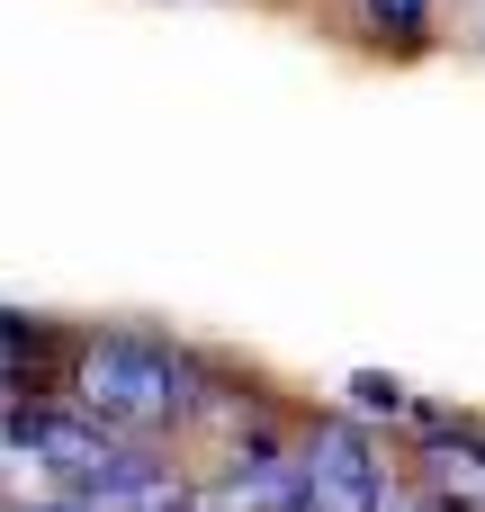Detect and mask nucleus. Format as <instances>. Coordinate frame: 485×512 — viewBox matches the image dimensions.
<instances>
[{"mask_svg":"<svg viewBox=\"0 0 485 512\" xmlns=\"http://www.w3.org/2000/svg\"><path fill=\"white\" fill-rule=\"evenodd\" d=\"M63 387H72L81 414H99V423H117V432H135V441L189 432V423L207 414V396H216L189 351L144 342V333H90V342H72Z\"/></svg>","mask_w":485,"mask_h":512,"instance_id":"obj_1","label":"nucleus"},{"mask_svg":"<svg viewBox=\"0 0 485 512\" xmlns=\"http://www.w3.org/2000/svg\"><path fill=\"white\" fill-rule=\"evenodd\" d=\"M288 459H297V512H378L387 495V468L360 423H315Z\"/></svg>","mask_w":485,"mask_h":512,"instance_id":"obj_2","label":"nucleus"},{"mask_svg":"<svg viewBox=\"0 0 485 512\" xmlns=\"http://www.w3.org/2000/svg\"><path fill=\"white\" fill-rule=\"evenodd\" d=\"M351 18L378 54H423L432 27H441V0H351Z\"/></svg>","mask_w":485,"mask_h":512,"instance_id":"obj_3","label":"nucleus"},{"mask_svg":"<svg viewBox=\"0 0 485 512\" xmlns=\"http://www.w3.org/2000/svg\"><path fill=\"white\" fill-rule=\"evenodd\" d=\"M378 512H450V504H441L432 486H387V495H378Z\"/></svg>","mask_w":485,"mask_h":512,"instance_id":"obj_4","label":"nucleus"}]
</instances>
